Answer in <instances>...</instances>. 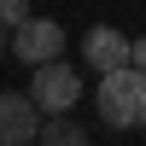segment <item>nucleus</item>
<instances>
[{
    "instance_id": "nucleus-8",
    "label": "nucleus",
    "mask_w": 146,
    "mask_h": 146,
    "mask_svg": "<svg viewBox=\"0 0 146 146\" xmlns=\"http://www.w3.org/2000/svg\"><path fill=\"white\" fill-rule=\"evenodd\" d=\"M129 64H140V70H146V35H140L135 47H129Z\"/></svg>"
},
{
    "instance_id": "nucleus-2",
    "label": "nucleus",
    "mask_w": 146,
    "mask_h": 146,
    "mask_svg": "<svg viewBox=\"0 0 146 146\" xmlns=\"http://www.w3.org/2000/svg\"><path fill=\"white\" fill-rule=\"evenodd\" d=\"M29 94H35V105H41V117H47V111H76V100H82V76L64 64V58H47V64H35Z\"/></svg>"
},
{
    "instance_id": "nucleus-5",
    "label": "nucleus",
    "mask_w": 146,
    "mask_h": 146,
    "mask_svg": "<svg viewBox=\"0 0 146 146\" xmlns=\"http://www.w3.org/2000/svg\"><path fill=\"white\" fill-rule=\"evenodd\" d=\"M129 47H135V41H129L123 29L94 23V29L82 35V64H88V70H100V76H105V70H123V64H129Z\"/></svg>"
},
{
    "instance_id": "nucleus-6",
    "label": "nucleus",
    "mask_w": 146,
    "mask_h": 146,
    "mask_svg": "<svg viewBox=\"0 0 146 146\" xmlns=\"http://www.w3.org/2000/svg\"><path fill=\"white\" fill-rule=\"evenodd\" d=\"M41 146H88V129L70 111H47L41 117Z\"/></svg>"
},
{
    "instance_id": "nucleus-1",
    "label": "nucleus",
    "mask_w": 146,
    "mask_h": 146,
    "mask_svg": "<svg viewBox=\"0 0 146 146\" xmlns=\"http://www.w3.org/2000/svg\"><path fill=\"white\" fill-rule=\"evenodd\" d=\"M94 111H100L105 129H146V70L140 64L105 70L100 94H94Z\"/></svg>"
},
{
    "instance_id": "nucleus-9",
    "label": "nucleus",
    "mask_w": 146,
    "mask_h": 146,
    "mask_svg": "<svg viewBox=\"0 0 146 146\" xmlns=\"http://www.w3.org/2000/svg\"><path fill=\"white\" fill-rule=\"evenodd\" d=\"M0 58H12V29L0 23Z\"/></svg>"
},
{
    "instance_id": "nucleus-4",
    "label": "nucleus",
    "mask_w": 146,
    "mask_h": 146,
    "mask_svg": "<svg viewBox=\"0 0 146 146\" xmlns=\"http://www.w3.org/2000/svg\"><path fill=\"white\" fill-rule=\"evenodd\" d=\"M41 140V105H35L29 88H6L0 94V146H29Z\"/></svg>"
},
{
    "instance_id": "nucleus-3",
    "label": "nucleus",
    "mask_w": 146,
    "mask_h": 146,
    "mask_svg": "<svg viewBox=\"0 0 146 146\" xmlns=\"http://www.w3.org/2000/svg\"><path fill=\"white\" fill-rule=\"evenodd\" d=\"M64 53V23H53V18H23L18 29H12V58L18 64H47V58H58Z\"/></svg>"
},
{
    "instance_id": "nucleus-7",
    "label": "nucleus",
    "mask_w": 146,
    "mask_h": 146,
    "mask_svg": "<svg viewBox=\"0 0 146 146\" xmlns=\"http://www.w3.org/2000/svg\"><path fill=\"white\" fill-rule=\"evenodd\" d=\"M23 18H29V0H0V23L6 29H18Z\"/></svg>"
}]
</instances>
